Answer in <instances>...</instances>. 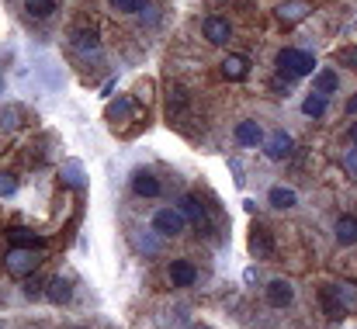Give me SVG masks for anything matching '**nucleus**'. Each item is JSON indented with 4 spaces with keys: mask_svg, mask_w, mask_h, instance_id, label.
Wrapping results in <instances>:
<instances>
[{
    "mask_svg": "<svg viewBox=\"0 0 357 329\" xmlns=\"http://www.w3.org/2000/svg\"><path fill=\"white\" fill-rule=\"evenodd\" d=\"M278 70L284 77H309L316 70V56L305 49H281L278 52Z\"/></svg>",
    "mask_w": 357,
    "mask_h": 329,
    "instance_id": "f257e3e1",
    "label": "nucleus"
},
{
    "mask_svg": "<svg viewBox=\"0 0 357 329\" xmlns=\"http://www.w3.org/2000/svg\"><path fill=\"white\" fill-rule=\"evenodd\" d=\"M3 267L14 274V277H28L35 267H38V250H28V246H10L7 257H3Z\"/></svg>",
    "mask_w": 357,
    "mask_h": 329,
    "instance_id": "f03ea898",
    "label": "nucleus"
},
{
    "mask_svg": "<svg viewBox=\"0 0 357 329\" xmlns=\"http://www.w3.org/2000/svg\"><path fill=\"white\" fill-rule=\"evenodd\" d=\"M184 229H188V215H184L181 208H160V212L153 215V232H156V236L174 239V236H181Z\"/></svg>",
    "mask_w": 357,
    "mask_h": 329,
    "instance_id": "7ed1b4c3",
    "label": "nucleus"
},
{
    "mask_svg": "<svg viewBox=\"0 0 357 329\" xmlns=\"http://www.w3.org/2000/svg\"><path fill=\"white\" fill-rule=\"evenodd\" d=\"M309 14H312V3H309V0H284V3L274 7V17H278L281 24H298V21H305Z\"/></svg>",
    "mask_w": 357,
    "mask_h": 329,
    "instance_id": "20e7f679",
    "label": "nucleus"
},
{
    "mask_svg": "<svg viewBox=\"0 0 357 329\" xmlns=\"http://www.w3.org/2000/svg\"><path fill=\"white\" fill-rule=\"evenodd\" d=\"M264 153H267L271 160H288V156L295 153V139H291L288 132H274V135L264 139Z\"/></svg>",
    "mask_w": 357,
    "mask_h": 329,
    "instance_id": "39448f33",
    "label": "nucleus"
},
{
    "mask_svg": "<svg viewBox=\"0 0 357 329\" xmlns=\"http://www.w3.org/2000/svg\"><path fill=\"white\" fill-rule=\"evenodd\" d=\"M202 35H205L212 45H226V42H229V35H233V28H229V21H226V17H215V14H212V17H205V21H202Z\"/></svg>",
    "mask_w": 357,
    "mask_h": 329,
    "instance_id": "423d86ee",
    "label": "nucleus"
},
{
    "mask_svg": "<svg viewBox=\"0 0 357 329\" xmlns=\"http://www.w3.org/2000/svg\"><path fill=\"white\" fill-rule=\"evenodd\" d=\"M291 298H295V288H291V281H284V277H274V281L267 284V305H274V309H284V305H291Z\"/></svg>",
    "mask_w": 357,
    "mask_h": 329,
    "instance_id": "0eeeda50",
    "label": "nucleus"
},
{
    "mask_svg": "<svg viewBox=\"0 0 357 329\" xmlns=\"http://www.w3.org/2000/svg\"><path fill=\"white\" fill-rule=\"evenodd\" d=\"M160 181L149 174V170H135L132 174V194H139V198H160Z\"/></svg>",
    "mask_w": 357,
    "mask_h": 329,
    "instance_id": "6e6552de",
    "label": "nucleus"
},
{
    "mask_svg": "<svg viewBox=\"0 0 357 329\" xmlns=\"http://www.w3.org/2000/svg\"><path fill=\"white\" fill-rule=\"evenodd\" d=\"M167 274H170V284H177V288H191L198 281V267L191 260H174Z\"/></svg>",
    "mask_w": 357,
    "mask_h": 329,
    "instance_id": "1a4fd4ad",
    "label": "nucleus"
},
{
    "mask_svg": "<svg viewBox=\"0 0 357 329\" xmlns=\"http://www.w3.org/2000/svg\"><path fill=\"white\" fill-rule=\"evenodd\" d=\"M70 295H73V281H70V277H63V274L49 277V284H45V298H49L52 305H63Z\"/></svg>",
    "mask_w": 357,
    "mask_h": 329,
    "instance_id": "9d476101",
    "label": "nucleus"
},
{
    "mask_svg": "<svg viewBox=\"0 0 357 329\" xmlns=\"http://www.w3.org/2000/svg\"><path fill=\"white\" fill-rule=\"evenodd\" d=\"M233 135H236L239 146H246V149H253V146H264V128H260L257 121H250V118H246V121H239Z\"/></svg>",
    "mask_w": 357,
    "mask_h": 329,
    "instance_id": "9b49d317",
    "label": "nucleus"
},
{
    "mask_svg": "<svg viewBox=\"0 0 357 329\" xmlns=\"http://www.w3.org/2000/svg\"><path fill=\"white\" fill-rule=\"evenodd\" d=\"M319 302H323V309H326V316H330V319H344L347 305L340 302V295H337V288H333V284H326V288L319 291Z\"/></svg>",
    "mask_w": 357,
    "mask_h": 329,
    "instance_id": "f8f14e48",
    "label": "nucleus"
},
{
    "mask_svg": "<svg viewBox=\"0 0 357 329\" xmlns=\"http://www.w3.org/2000/svg\"><path fill=\"white\" fill-rule=\"evenodd\" d=\"M7 246H28V250H42L45 239L28 232V229H7Z\"/></svg>",
    "mask_w": 357,
    "mask_h": 329,
    "instance_id": "ddd939ff",
    "label": "nucleus"
},
{
    "mask_svg": "<svg viewBox=\"0 0 357 329\" xmlns=\"http://www.w3.org/2000/svg\"><path fill=\"white\" fill-rule=\"evenodd\" d=\"M337 243L340 246H354L357 243V215H340L337 219Z\"/></svg>",
    "mask_w": 357,
    "mask_h": 329,
    "instance_id": "4468645a",
    "label": "nucleus"
},
{
    "mask_svg": "<svg viewBox=\"0 0 357 329\" xmlns=\"http://www.w3.org/2000/svg\"><path fill=\"white\" fill-rule=\"evenodd\" d=\"M246 73H250L246 56H226V59H222V77H226V80H243Z\"/></svg>",
    "mask_w": 357,
    "mask_h": 329,
    "instance_id": "2eb2a0df",
    "label": "nucleus"
},
{
    "mask_svg": "<svg viewBox=\"0 0 357 329\" xmlns=\"http://www.w3.org/2000/svg\"><path fill=\"white\" fill-rule=\"evenodd\" d=\"M177 208H181V212L188 215V222H198V225H205V222H208V215H205V208L198 205V198H195V194H184Z\"/></svg>",
    "mask_w": 357,
    "mask_h": 329,
    "instance_id": "dca6fc26",
    "label": "nucleus"
},
{
    "mask_svg": "<svg viewBox=\"0 0 357 329\" xmlns=\"http://www.w3.org/2000/svg\"><path fill=\"white\" fill-rule=\"evenodd\" d=\"M271 205H274V208H295V205H298V194H295L291 188L278 184V188H271Z\"/></svg>",
    "mask_w": 357,
    "mask_h": 329,
    "instance_id": "f3484780",
    "label": "nucleus"
},
{
    "mask_svg": "<svg viewBox=\"0 0 357 329\" xmlns=\"http://www.w3.org/2000/svg\"><path fill=\"white\" fill-rule=\"evenodd\" d=\"M250 250H253L257 257H271V253H274V239H271L264 229H253V232H250Z\"/></svg>",
    "mask_w": 357,
    "mask_h": 329,
    "instance_id": "a211bd4d",
    "label": "nucleus"
},
{
    "mask_svg": "<svg viewBox=\"0 0 357 329\" xmlns=\"http://www.w3.org/2000/svg\"><path fill=\"white\" fill-rule=\"evenodd\" d=\"M312 84H316V91H319V94H333V91L340 87V77H337V70H319Z\"/></svg>",
    "mask_w": 357,
    "mask_h": 329,
    "instance_id": "6ab92c4d",
    "label": "nucleus"
},
{
    "mask_svg": "<svg viewBox=\"0 0 357 329\" xmlns=\"http://www.w3.org/2000/svg\"><path fill=\"white\" fill-rule=\"evenodd\" d=\"M302 111L309 114V118H323L326 114V94H319V91H312L305 101H302Z\"/></svg>",
    "mask_w": 357,
    "mask_h": 329,
    "instance_id": "aec40b11",
    "label": "nucleus"
},
{
    "mask_svg": "<svg viewBox=\"0 0 357 329\" xmlns=\"http://www.w3.org/2000/svg\"><path fill=\"white\" fill-rule=\"evenodd\" d=\"M63 184H70V188H84V184H87V177H84V170H80L77 160H70V163L63 167Z\"/></svg>",
    "mask_w": 357,
    "mask_h": 329,
    "instance_id": "412c9836",
    "label": "nucleus"
},
{
    "mask_svg": "<svg viewBox=\"0 0 357 329\" xmlns=\"http://www.w3.org/2000/svg\"><path fill=\"white\" fill-rule=\"evenodd\" d=\"M333 288H337V295H340V302H344L347 309H357V284L340 281V284H333Z\"/></svg>",
    "mask_w": 357,
    "mask_h": 329,
    "instance_id": "4be33fe9",
    "label": "nucleus"
},
{
    "mask_svg": "<svg viewBox=\"0 0 357 329\" xmlns=\"http://www.w3.org/2000/svg\"><path fill=\"white\" fill-rule=\"evenodd\" d=\"M146 3L149 0H112V7L119 14H139V10H146Z\"/></svg>",
    "mask_w": 357,
    "mask_h": 329,
    "instance_id": "5701e85b",
    "label": "nucleus"
},
{
    "mask_svg": "<svg viewBox=\"0 0 357 329\" xmlns=\"http://www.w3.org/2000/svg\"><path fill=\"white\" fill-rule=\"evenodd\" d=\"M56 10V0H28V14L35 17H49Z\"/></svg>",
    "mask_w": 357,
    "mask_h": 329,
    "instance_id": "b1692460",
    "label": "nucleus"
},
{
    "mask_svg": "<svg viewBox=\"0 0 357 329\" xmlns=\"http://www.w3.org/2000/svg\"><path fill=\"white\" fill-rule=\"evenodd\" d=\"M135 111V101L132 98H119L115 105H112V118H125V114H132Z\"/></svg>",
    "mask_w": 357,
    "mask_h": 329,
    "instance_id": "393cba45",
    "label": "nucleus"
},
{
    "mask_svg": "<svg viewBox=\"0 0 357 329\" xmlns=\"http://www.w3.org/2000/svg\"><path fill=\"white\" fill-rule=\"evenodd\" d=\"M91 45H98V31L91 28H84V31H77V49H91Z\"/></svg>",
    "mask_w": 357,
    "mask_h": 329,
    "instance_id": "a878e982",
    "label": "nucleus"
},
{
    "mask_svg": "<svg viewBox=\"0 0 357 329\" xmlns=\"http://www.w3.org/2000/svg\"><path fill=\"white\" fill-rule=\"evenodd\" d=\"M10 194H17V181L10 174H0V198H10Z\"/></svg>",
    "mask_w": 357,
    "mask_h": 329,
    "instance_id": "bb28decb",
    "label": "nucleus"
},
{
    "mask_svg": "<svg viewBox=\"0 0 357 329\" xmlns=\"http://www.w3.org/2000/svg\"><path fill=\"white\" fill-rule=\"evenodd\" d=\"M344 167H347V174H351V177H357V146H354V149H347Z\"/></svg>",
    "mask_w": 357,
    "mask_h": 329,
    "instance_id": "cd10ccee",
    "label": "nucleus"
},
{
    "mask_svg": "<svg viewBox=\"0 0 357 329\" xmlns=\"http://www.w3.org/2000/svg\"><path fill=\"white\" fill-rule=\"evenodd\" d=\"M24 295H28V298H38V295H45V284H42V281H28V284H24Z\"/></svg>",
    "mask_w": 357,
    "mask_h": 329,
    "instance_id": "c85d7f7f",
    "label": "nucleus"
},
{
    "mask_svg": "<svg viewBox=\"0 0 357 329\" xmlns=\"http://www.w3.org/2000/svg\"><path fill=\"white\" fill-rule=\"evenodd\" d=\"M344 66H351V70L357 73V45H351V49L344 52Z\"/></svg>",
    "mask_w": 357,
    "mask_h": 329,
    "instance_id": "c756f323",
    "label": "nucleus"
},
{
    "mask_svg": "<svg viewBox=\"0 0 357 329\" xmlns=\"http://www.w3.org/2000/svg\"><path fill=\"white\" fill-rule=\"evenodd\" d=\"M243 281H246V284H257V270H253V267H250V270H246V274H243Z\"/></svg>",
    "mask_w": 357,
    "mask_h": 329,
    "instance_id": "7c9ffc66",
    "label": "nucleus"
},
{
    "mask_svg": "<svg viewBox=\"0 0 357 329\" xmlns=\"http://www.w3.org/2000/svg\"><path fill=\"white\" fill-rule=\"evenodd\" d=\"M347 111H354V114H357V94L351 98V101H347Z\"/></svg>",
    "mask_w": 357,
    "mask_h": 329,
    "instance_id": "2f4dec72",
    "label": "nucleus"
},
{
    "mask_svg": "<svg viewBox=\"0 0 357 329\" xmlns=\"http://www.w3.org/2000/svg\"><path fill=\"white\" fill-rule=\"evenodd\" d=\"M351 135H354V142H357V125H354V128H351Z\"/></svg>",
    "mask_w": 357,
    "mask_h": 329,
    "instance_id": "473e14b6",
    "label": "nucleus"
}]
</instances>
